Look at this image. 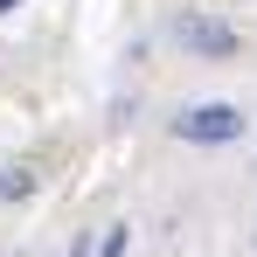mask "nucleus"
I'll return each mask as SVG.
<instances>
[{
	"label": "nucleus",
	"mask_w": 257,
	"mask_h": 257,
	"mask_svg": "<svg viewBox=\"0 0 257 257\" xmlns=\"http://www.w3.org/2000/svg\"><path fill=\"white\" fill-rule=\"evenodd\" d=\"M174 139H195V146L243 139V111H236V104H188V111L174 118Z\"/></svg>",
	"instance_id": "f257e3e1"
},
{
	"label": "nucleus",
	"mask_w": 257,
	"mask_h": 257,
	"mask_svg": "<svg viewBox=\"0 0 257 257\" xmlns=\"http://www.w3.org/2000/svg\"><path fill=\"white\" fill-rule=\"evenodd\" d=\"M174 42L195 49V56H229V49H236V28L215 21V14H181V21H174Z\"/></svg>",
	"instance_id": "f03ea898"
},
{
	"label": "nucleus",
	"mask_w": 257,
	"mask_h": 257,
	"mask_svg": "<svg viewBox=\"0 0 257 257\" xmlns=\"http://www.w3.org/2000/svg\"><path fill=\"white\" fill-rule=\"evenodd\" d=\"M21 195H35V167H7L0 174V202H21Z\"/></svg>",
	"instance_id": "7ed1b4c3"
},
{
	"label": "nucleus",
	"mask_w": 257,
	"mask_h": 257,
	"mask_svg": "<svg viewBox=\"0 0 257 257\" xmlns=\"http://www.w3.org/2000/svg\"><path fill=\"white\" fill-rule=\"evenodd\" d=\"M0 7H14V0H0Z\"/></svg>",
	"instance_id": "20e7f679"
}]
</instances>
